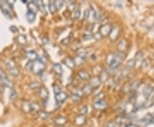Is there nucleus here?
Listing matches in <instances>:
<instances>
[{"label":"nucleus","mask_w":154,"mask_h":127,"mask_svg":"<svg viewBox=\"0 0 154 127\" xmlns=\"http://www.w3.org/2000/svg\"><path fill=\"white\" fill-rule=\"evenodd\" d=\"M68 97V95L64 92H60L59 94L56 95V101L58 104H61Z\"/></svg>","instance_id":"nucleus-11"},{"label":"nucleus","mask_w":154,"mask_h":127,"mask_svg":"<svg viewBox=\"0 0 154 127\" xmlns=\"http://www.w3.org/2000/svg\"><path fill=\"white\" fill-rule=\"evenodd\" d=\"M93 106H94V107H95L96 109L100 110V109H104V107H106L107 104H106V102H105L103 99H101V100H96V101L94 102Z\"/></svg>","instance_id":"nucleus-7"},{"label":"nucleus","mask_w":154,"mask_h":127,"mask_svg":"<svg viewBox=\"0 0 154 127\" xmlns=\"http://www.w3.org/2000/svg\"><path fill=\"white\" fill-rule=\"evenodd\" d=\"M126 42L123 40V41H121L120 43H119V45H118V48L122 51V50H124L125 49V47H126Z\"/></svg>","instance_id":"nucleus-39"},{"label":"nucleus","mask_w":154,"mask_h":127,"mask_svg":"<svg viewBox=\"0 0 154 127\" xmlns=\"http://www.w3.org/2000/svg\"><path fill=\"white\" fill-rule=\"evenodd\" d=\"M29 85H30L31 89H39L41 88L40 83L39 82H32Z\"/></svg>","instance_id":"nucleus-28"},{"label":"nucleus","mask_w":154,"mask_h":127,"mask_svg":"<svg viewBox=\"0 0 154 127\" xmlns=\"http://www.w3.org/2000/svg\"><path fill=\"white\" fill-rule=\"evenodd\" d=\"M92 91H93V89H92L89 84L84 86V87L81 89V92H82V94L84 95H89L90 94H92Z\"/></svg>","instance_id":"nucleus-14"},{"label":"nucleus","mask_w":154,"mask_h":127,"mask_svg":"<svg viewBox=\"0 0 154 127\" xmlns=\"http://www.w3.org/2000/svg\"><path fill=\"white\" fill-rule=\"evenodd\" d=\"M9 73L13 76H17L19 75V70L16 67L11 68L9 69Z\"/></svg>","instance_id":"nucleus-31"},{"label":"nucleus","mask_w":154,"mask_h":127,"mask_svg":"<svg viewBox=\"0 0 154 127\" xmlns=\"http://www.w3.org/2000/svg\"><path fill=\"white\" fill-rule=\"evenodd\" d=\"M32 65H33V61H29L28 63L26 64V68H27L28 70H32Z\"/></svg>","instance_id":"nucleus-41"},{"label":"nucleus","mask_w":154,"mask_h":127,"mask_svg":"<svg viewBox=\"0 0 154 127\" xmlns=\"http://www.w3.org/2000/svg\"><path fill=\"white\" fill-rule=\"evenodd\" d=\"M35 3H36V5H37L38 9L39 8L40 11H41L42 13L46 14V11H45V6H44V3H43L42 1H36Z\"/></svg>","instance_id":"nucleus-23"},{"label":"nucleus","mask_w":154,"mask_h":127,"mask_svg":"<svg viewBox=\"0 0 154 127\" xmlns=\"http://www.w3.org/2000/svg\"><path fill=\"white\" fill-rule=\"evenodd\" d=\"M45 69V63L41 60V59H37L35 61L33 62V65H32V71L36 74V75H39L41 74Z\"/></svg>","instance_id":"nucleus-1"},{"label":"nucleus","mask_w":154,"mask_h":127,"mask_svg":"<svg viewBox=\"0 0 154 127\" xmlns=\"http://www.w3.org/2000/svg\"><path fill=\"white\" fill-rule=\"evenodd\" d=\"M38 116L42 119H48L50 117V113H46V112H44V111H40V112H39Z\"/></svg>","instance_id":"nucleus-24"},{"label":"nucleus","mask_w":154,"mask_h":127,"mask_svg":"<svg viewBox=\"0 0 154 127\" xmlns=\"http://www.w3.org/2000/svg\"><path fill=\"white\" fill-rule=\"evenodd\" d=\"M65 64H66V65H67L68 67H69V68H73V67L75 66L74 60H73L72 59H70V58H67V59H65Z\"/></svg>","instance_id":"nucleus-29"},{"label":"nucleus","mask_w":154,"mask_h":127,"mask_svg":"<svg viewBox=\"0 0 154 127\" xmlns=\"http://www.w3.org/2000/svg\"><path fill=\"white\" fill-rule=\"evenodd\" d=\"M16 97H17V94H16V92L14 90V89H12L11 90V93H10V99L11 100H16Z\"/></svg>","instance_id":"nucleus-40"},{"label":"nucleus","mask_w":154,"mask_h":127,"mask_svg":"<svg viewBox=\"0 0 154 127\" xmlns=\"http://www.w3.org/2000/svg\"><path fill=\"white\" fill-rule=\"evenodd\" d=\"M81 95H82L81 89H75L71 95V98L74 101H79L81 99Z\"/></svg>","instance_id":"nucleus-10"},{"label":"nucleus","mask_w":154,"mask_h":127,"mask_svg":"<svg viewBox=\"0 0 154 127\" xmlns=\"http://www.w3.org/2000/svg\"><path fill=\"white\" fill-rule=\"evenodd\" d=\"M88 108L87 106H82L81 108H80V114L81 115H85L86 113H88Z\"/></svg>","instance_id":"nucleus-33"},{"label":"nucleus","mask_w":154,"mask_h":127,"mask_svg":"<svg viewBox=\"0 0 154 127\" xmlns=\"http://www.w3.org/2000/svg\"><path fill=\"white\" fill-rule=\"evenodd\" d=\"M89 16H90V10L88 9V10H86L85 12H84L83 18H84V20H88V19L89 18Z\"/></svg>","instance_id":"nucleus-37"},{"label":"nucleus","mask_w":154,"mask_h":127,"mask_svg":"<svg viewBox=\"0 0 154 127\" xmlns=\"http://www.w3.org/2000/svg\"><path fill=\"white\" fill-rule=\"evenodd\" d=\"M119 123H117V121H115V120H113V121H111V122H109V123H107V125H106V127H118L119 126Z\"/></svg>","instance_id":"nucleus-34"},{"label":"nucleus","mask_w":154,"mask_h":127,"mask_svg":"<svg viewBox=\"0 0 154 127\" xmlns=\"http://www.w3.org/2000/svg\"><path fill=\"white\" fill-rule=\"evenodd\" d=\"M53 70L55 71V73H57L58 75H62V68L60 64H53Z\"/></svg>","instance_id":"nucleus-20"},{"label":"nucleus","mask_w":154,"mask_h":127,"mask_svg":"<svg viewBox=\"0 0 154 127\" xmlns=\"http://www.w3.org/2000/svg\"><path fill=\"white\" fill-rule=\"evenodd\" d=\"M54 3H55V6H56V9L57 10H61L64 4V1H59V0H57V1H54Z\"/></svg>","instance_id":"nucleus-30"},{"label":"nucleus","mask_w":154,"mask_h":127,"mask_svg":"<svg viewBox=\"0 0 154 127\" xmlns=\"http://www.w3.org/2000/svg\"><path fill=\"white\" fill-rule=\"evenodd\" d=\"M85 122H86V118H85L84 115H81V114H80L79 116H77V117L75 118V123H76V125L81 126V125H83Z\"/></svg>","instance_id":"nucleus-18"},{"label":"nucleus","mask_w":154,"mask_h":127,"mask_svg":"<svg viewBox=\"0 0 154 127\" xmlns=\"http://www.w3.org/2000/svg\"><path fill=\"white\" fill-rule=\"evenodd\" d=\"M153 93V89L152 87H147L145 90H144V95L147 98H148L150 95Z\"/></svg>","instance_id":"nucleus-27"},{"label":"nucleus","mask_w":154,"mask_h":127,"mask_svg":"<svg viewBox=\"0 0 154 127\" xmlns=\"http://www.w3.org/2000/svg\"><path fill=\"white\" fill-rule=\"evenodd\" d=\"M0 7H1V10L3 13V15L8 17V18H11L12 17V13L10 10V6L9 5L8 3L5 2H1L0 3Z\"/></svg>","instance_id":"nucleus-3"},{"label":"nucleus","mask_w":154,"mask_h":127,"mask_svg":"<svg viewBox=\"0 0 154 127\" xmlns=\"http://www.w3.org/2000/svg\"><path fill=\"white\" fill-rule=\"evenodd\" d=\"M111 29H112V27H111L110 24H108V23L104 24V25H102V26L100 27V29H99V33H100V35L103 36V37L109 36L110 33L111 31Z\"/></svg>","instance_id":"nucleus-5"},{"label":"nucleus","mask_w":154,"mask_h":127,"mask_svg":"<svg viewBox=\"0 0 154 127\" xmlns=\"http://www.w3.org/2000/svg\"><path fill=\"white\" fill-rule=\"evenodd\" d=\"M113 59H114V54H109L107 56V58H106V63L108 64L109 66L111 65V64L112 63Z\"/></svg>","instance_id":"nucleus-35"},{"label":"nucleus","mask_w":154,"mask_h":127,"mask_svg":"<svg viewBox=\"0 0 154 127\" xmlns=\"http://www.w3.org/2000/svg\"><path fill=\"white\" fill-rule=\"evenodd\" d=\"M125 59V54L122 53V52H119V53H117L114 54V59L112 61V63L110 65V68L112 69V70H116L118 68V66L121 64V63L123 61V59Z\"/></svg>","instance_id":"nucleus-2"},{"label":"nucleus","mask_w":154,"mask_h":127,"mask_svg":"<svg viewBox=\"0 0 154 127\" xmlns=\"http://www.w3.org/2000/svg\"><path fill=\"white\" fill-rule=\"evenodd\" d=\"M78 76H79L81 80L85 81V80H88V79L90 78V74H89L87 70H81V71H79V73H78Z\"/></svg>","instance_id":"nucleus-13"},{"label":"nucleus","mask_w":154,"mask_h":127,"mask_svg":"<svg viewBox=\"0 0 154 127\" xmlns=\"http://www.w3.org/2000/svg\"><path fill=\"white\" fill-rule=\"evenodd\" d=\"M119 29L117 27L116 28H112L111 29V31L109 34V37L111 40H116L117 39V37L119 36Z\"/></svg>","instance_id":"nucleus-8"},{"label":"nucleus","mask_w":154,"mask_h":127,"mask_svg":"<svg viewBox=\"0 0 154 127\" xmlns=\"http://www.w3.org/2000/svg\"><path fill=\"white\" fill-rule=\"evenodd\" d=\"M53 89H54V93H55V95H58V94H59L61 91V88L59 87V86H58V85H54L53 86Z\"/></svg>","instance_id":"nucleus-38"},{"label":"nucleus","mask_w":154,"mask_h":127,"mask_svg":"<svg viewBox=\"0 0 154 127\" xmlns=\"http://www.w3.org/2000/svg\"><path fill=\"white\" fill-rule=\"evenodd\" d=\"M4 64L7 67H9V69H11V68H14V67H16V64L15 63L14 60L10 59H5L4 60Z\"/></svg>","instance_id":"nucleus-19"},{"label":"nucleus","mask_w":154,"mask_h":127,"mask_svg":"<svg viewBox=\"0 0 154 127\" xmlns=\"http://www.w3.org/2000/svg\"><path fill=\"white\" fill-rule=\"evenodd\" d=\"M49 10H50V12L52 14H54L57 11L56 6H55V3H54L53 1H50L49 2Z\"/></svg>","instance_id":"nucleus-26"},{"label":"nucleus","mask_w":154,"mask_h":127,"mask_svg":"<svg viewBox=\"0 0 154 127\" xmlns=\"http://www.w3.org/2000/svg\"><path fill=\"white\" fill-rule=\"evenodd\" d=\"M22 108L25 113H30V102H28V101L22 102Z\"/></svg>","instance_id":"nucleus-22"},{"label":"nucleus","mask_w":154,"mask_h":127,"mask_svg":"<svg viewBox=\"0 0 154 127\" xmlns=\"http://www.w3.org/2000/svg\"><path fill=\"white\" fill-rule=\"evenodd\" d=\"M100 84H101V78L99 76H97L92 77V79L90 80V83H89V85L92 87L93 89L98 88L100 86Z\"/></svg>","instance_id":"nucleus-6"},{"label":"nucleus","mask_w":154,"mask_h":127,"mask_svg":"<svg viewBox=\"0 0 154 127\" xmlns=\"http://www.w3.org/2000/svg\"><path fill=\"white\" fill-rule=\"evenodd\" d=\"M39 94L40 98L43 100H46L49 97V92H48V89L44 88V87H41L39 90Z\"/></svg>","instance_id":"nucleus-9"},{"label":"nucleus","mask_w":154,"mask_h":127,"mask_svg":"<svg viewBox=\"0 0 154 127\" xmlns=\"http://www.w3.org/2000/svg\"><path fill=\"white\" fill-rule=\"evenodd\" d=\"M26 17H27V20L29 22V23H33L36 19V15L33 12L30 11H28L27 14H26Z\"/></svg>","instance_id":"nucleus-21"},{"label":"nucleus","mask_w":154,"mask_h":127,"mask_svg":"<svg viewBox=\"0 0 154 127\" xmlns=\"http://www.w3.org/2000/svg\"><path fill=\"white\" fill-rule=\"evenodd\" d=\"M28 11L33 12L34 14L38 11V7L36 5V3L33 1H30L28 3Z\"/></svg>","instance_id":"nucleus-12"},{"label":"nucleus","mask_w":154,"mask_h":127,"mask_svg":"<svg viewBox=\"0 0 154 127\" xmlns=\"http://www.w3.org/2000/svg\"><path fill=\"white\" fill-rule=\"evenodd\" d=\"M27 56H28V58L30 59L31 61H33V62L38 59V54L36 53L35 51H29V52H28Z\"/></svg>","instance_id":"nucleus-16"},{"label":"nucleus","mask_w":154,"mask_h":127,"mask_svg":"<svg viewBox=\"0 0 154 127\" xmlns=\"http://www.w3.org/2000/svg\"><path fill=\"white\" fill-rule=\"evenodd\" d=\"M81 10H80V9H76L75 11V13H74V16H75V19H79L80 16H81Z\"/></svg>","instance_id":"nucleus-36"},{"label":"nucleus","mask_w":154,"mask_h":127,"mask_svg":"<svg viewBox=\"0 0 154 127\" xmlns=\"http://www.w3.org/2000/svg\"><path fill=\"white\" fill-rule=\"evenodd\" d=\"M17 40H18V42L20 44H22V45L27 43V39H26V37L24 35H19L17 37Z\"/></svg>","instance_id":"nucleus-32"},{"label":"nucleus","mask_w":154,"mask_h":127,"mask_svg":"<svg viewBox=\"0 0 154 127\" xmlns=\"http://www.w3.org/2000/svg\"><path fill=\"white\" fill-rule=\"evenodd\" d=\"M74 64H75V65H76V66H79V65H81V64H83L84 62H85V58H83V57H81V56H76L74 59Z\"/></svg>","instance_id":"nucleus-15"},{"label":"nucleus","mask_w":154,"mask_h":127,"mask_svg":"<svg viewBox=\"0 0 154 127\" xmlns=\"http://www.w3.org/2000/svg\"><path fill=\"white\" fill-rule=\"evenodd\" d=\"M66 122H67V120H66V119L63 118V117H58V118H56V119H55V123H56L57 125H59V126L64 125Z\"/></svg>","instance_id":"nucleus-25"},{"label":"nucleus","mask_w":154,"mask_h":127,"mask_svg":"<svg viewBox=\"0 0 154 127\" xmlns=\"http://www.w3.org/2000/svg\"><path fill=\"white\" fill-rule=\"evenodd\" d=\"M39 105L36 102H30V112L32 113H36V112H39Z\"/></svg>","instance_id":"nucleus-17"},{"label":"nucleus","mask_w":154,"mask_h":127,"mask_svg":"<svg viewBox=\"0 0 154 127\" xmlns=\"http://www.w3.org/2000/svg\"><path fill=\"white\" fill-rule=\"evenodd\" d=\"M0 81L2 82V83L3 84V85H5L6 87H9V88H10V87H12V83H11V81L8 78V76L5 75V73L3 71V70L0 68Z\"/></svg>","instance_id":"nucleus-4"}]
</instances>
